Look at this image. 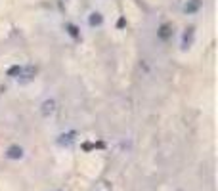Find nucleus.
Segmentation results:
<instances>
[{"label":"nucleus","instance_id":"1","mask_svg":"<svg viewBox=\"0 0 218 191\" xmlns=\"http://www.w3.org/2000/svg\"><path fill=\"white\" fill-rule=\"evenodd\" d=\"M54 111H56V101L54 100H46L42 105H40V113H42V117H50Z\"/></svg>","mask_w":218,"mask_h":191},{"label":"nucleus","instance_id":"2","mask_svg":"<svg viewBox=\"0 0 218 191\" xmlns=\"http://www.w3.org/2000/svg\"><path fill=\"white\" fill-rule=\"evenodd\" d=\"M8 157L10 159H21L23 157V149L19 147V145H12L8 149Z\"/></svg>","mask_w":218,"mask_h":191},{"label":"nucleus","instance_id":"3","mask_svg":"<svg viewBox=\"0 0 218 191\" xmlns=\"http://www.w3.org/2000/svg\"><path fill=\"white\" fill-rule=\"evenodd\" d=\"M73 136H75L73 132H69V134H61V136H59V143H61V145H69V143L73 142Z\"/></svg>","mask_w":218,"mask_h":191},{"label":"nucleus","instance_id":"4","mask_svg":"<svg viewBox=\"0 0 218 191\" xmlns=\"http://www.w3.org/2000/svg\"><path fill=\"white\" fill-rule=\"evenodd\" d=\"M197 8H199V0H191L189 4H186L184 12H186V13H191V12H195Z\"/></svg>","mask_w":218,"mask_h":191},{"label":"nucleus","instance_id":"5","mask_svg":"<svg viewBox=\"0 0 218 191\" xmlns=\"http://www.w3.org/2000/svg\"><path fill=\"white\" fill-rule=\"evenodd\" d=\"M100 23H101V15L98 13V12H94V13L90 15V25L94 27V25H100Z\"/></svg>","mask_w":218,"mask_h":191},{"label":"nucleus","instance_id":"6","mask_svg":"<svg viewBox=\"0 0 218 191\" xmlns=\"http://www.w3.org/2000/svg\"><path fill=\"white\" fill-rule=\"evenodd\" d=\"M168 34H170V27H168V25H163V27H161L159 37L161 38H168Z\"/></svg>","mask_w":218,"mask_h":191},{"label":"nucleus","instance_id":"7","mask_svg":"<svg viewBox=\"0 0 218 191\" xmlns=\"http://www.w3.org/2000/svg\"><path fill=\"white\" fill-rule=\"evenodd\" d=\"M67 29H69V33L73 34V37H77V27L75 25H67Z\"/></svg>","mask_w":218,"mask_h":191}]
</instances>
